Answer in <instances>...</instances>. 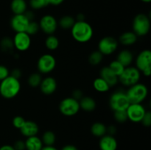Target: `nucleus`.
I'll list each match as a JSON object with an SVG mask.
<instances>
[{
  "label": "nucleus",
  "instance_id": "obj_49",
  "mask_svg": "<svg viewBox=\"0 0 151 150\" xmlns=\"http://www.w3.org/2000/svg\"><path fill=\"white\" fill-rule=\"evenodd\" d=\"M141 1L144 3H150L151 0H141Z\"/></svg>",
  "mask_w": 151,
  "mask_h": 150
},
{
  "label": "nucleus",
  "instance_id": "obj_26",
  "mask_svg": "<svg viewBox=\"0 0 151 150\" xmlns=\"http://www.w3.org/2000/svg\"><path fill=\"white\" fill-rule=\"evenodd\" d=\"M75 21H75V18L72 17V16L66 15V16H64L60 18L59 21H58V25L62 29H71Z\"/></svg>",
  "mask_w": 151,
  "mask_h": 150
},
{
  "label": "nucleus",
  "instance_id": "obj_18",
  "mask_svg": "<svg viewBox=\"0 0 151 150\" xmlns=\"http://www.w3.org/2000/svg\"><path fill=\"white\" fill-rule=\"evenodd\" d=\"M100 77L103 78L110 87H113L119 82L118 76L109 69V66L103 67L100 70Z\"/></svg>",
  "mask_w": 151,
  "mask_h": 150
},
{
  "label": "nucleus",
  "instance_id": "obj_11",
  "mask_svg": "<svg viewBox=\"0 0 151 150\" xmlns=\"http://www.w3.org/2000/svg\"><path fill=\"white\" fill-rule=\"evenodd\" d=\"M38 24H39L40 29L47 35H53L58 26V21L56 20L55 18L50 14L44 15V16H42L40 19Z\"/></svg>",
  "mask_w": 151,
  "mask_h": 150
},
{
  "label": "nucleus",
  "instance_id": "obj_9",
  "mask_svg": "<svg viewBox=\"0 0 151 150\" xmlns=\"http://www.w3.org/2000/svg\"><path fill=\"white\" fill-rule=\"evenodd\" d=\"M56 59L52 54H44L39 57L37 62V69L40 74H50L55 69Z\"/></svg>",
  "mask_w": 151,
  "mask_h": 150
},
{
  "label": "nucleus",
  "instance_id": "obj_40",
  "mask_svg": "<svg viewBox=\"0 0 151 150\" xmlns=\"http://www.w3.org/2000/svg\"><path fill=\"white\" fill-rule=\"evenodd\" d=\"M83 96V92L79 89L75 90V91H73V93H72V97H73L74 99H75L78 100V101H80V100L82 99Z\"/></svg>",
  "mask_w": 151,
  "mask_h": 150
},
{
  "label": "nucleus",
  "instance_id": "obj_2",
  "mask_svg": "<svg viewBox=\"0 0 151 150\" xmlns=\"http://www.w3.org/2000/svg\"><path fill=\"white\" fill-rule=\"evenodd\" d=\"M21 88L22 87L19 79L9 75L7 78L1 81L0 94L4 99H10L19 94Z\"/></svg>",
  "mask_w": 151,
  "mask_h": 150
},
{
  "label": "nucleus",
  "instance_id": "obj_13",
  "mask_svg": "<svg viewBox=\"0 0 151 150\" xmlns=\"http://www.w3.org/2000/svg\"><path fill=\"white\" fill-rule=\"evenodd\" d=\"M13 46L16 49L24 51L29 49L31 45V38L27 32H16L13 38Z\"/></svg>",
  "mask_w": 151,
  "mask_h": 150
},
{
  "label": "nucleus",
  "instance_id": "obj_25",
  "mask_svg": "<svg viewBox=\"0 0 151 150\" xmlns=\"http://www.w3.org/2000/svg\"><path fill=\"white\" fill-rule=\"evenodd\" d=\"M93 86L96 91L100 93L107 92L111 88L109 84L100 76L94 79V82H93Z\"/></svg>",
  "mask_w": 151,
  "mask_h": 150
},
{
  "label": "nucleus",
  "instance_id": "obj_19",
  "mask_svg": "<svg viewBox=\"0 0 151 150\" xmlns=\"http://www.w3.org/2000/svg\"><path fill=\"white\" fill-rule=\"evenodd\" d=\"M24 142L26 150H41L44 147L42 141L37 135L27 138Z\"/></svg>",
  "mask_w": 151,
  "mask_h": 150
},
{
  "label": "nucleus",
  "instance_id": "obj_33",
  "mask_svg": "<svg viewBox=\"0 0 151 150\" xmlns=\"http://www.w3.org/2000/svg\"><path fill=\"white\" fill-rule=\"evenodd\" d=\"M48 5V0H29V6L33 10H40Z\"/></svg>",
  "mask_w": 151,
  "mask_h": 150
},
{
  "label": "nucleus",
  "instance_id": "obj_7",
  "mask_svg": "<svg viewBox=\"0 0 151 150\" xmlns=\"http://www.w3.org/2000/svg\"><path fill=\"white\" fill-rule=\"evenodd\" d=\"M136 68L145 76H150L151 74V51L144 49L136 58Z\"/></svg>",
  "mask_w": 151,
  "mask_h": 150
},
{
  "label": "nucleus",
  "instance_id": "obj_3",
  "mask_svg": "<svg viewBox=\"0 0 151 150\" xmlns=\"http://www.w3.org/2000/svg\"><path fill=\"white\" fill-rule=\"evenodd\" d=\"M130 104H142L148 95V89L145 84L138 83L128 87L125 91Z\"/></svg>",
  "mask_w": 151,
  "mask_h": 150
},
{
  "label": "nucleus",
  "instance_id": "obj_27",
  "mask_svg": "<svg viewBox=\"0 0 151 150\" xmlns=\"http://www.w3.org/2000/svg\"><path fill=\"white\" fill-rule=\"evenodd\" d=\"M59 39L54 35H50L45 40V46L47 49L50 51H54L57 49L59 46Z\"/></svg>",
  "mask_w": 151,
  "mask_h": 150
},
{
  "label": "nucleus",
  "instance_id": "obj_22",
  "mask_svg": "<svg viewBox=\"0 0 151 150\" xmlns=\"http://www.w3.org/2000/svg\"><path fill=\"white\" fill-rule=\"evenodd\" d=\"M80 107L86 112H92L95 110L96 101L91 96H83L82 99L79 101Z\"/></svg>",
  "mask_w": 151,
  "mask_h": 150
},
{
  "label": "nucleus",
  "instance_id": "obj_29",
  "mask_svg": "<svg viewBox=\"0 0 151 150\" xmlns=\"http://www.w3.org/2000/svg\"><path fill=\"white\" fill-rule=\"evenodd\" d=\"M103 54L98 50H97V51H94L90 54L89 57H88V62L92 66H97V65L101 63V62L103 61Z\"/></svg>",
  "mask_w": 151,
  "mask_h": 150
},
{
  "label": "nucleus",
  "instance_id": "obj_34",
  "mask_svg": "<svg viewBox=\"0 0 151 150\" xmlns=\"http://www.w3.org/2000/svg\"><path fill=\"white\" fill-rule=\"evenodd\" d=\"M39 30L40 26L38 22L34 21H29V24H28L27 26V28L26 29V32H27L29 36H31V35H36Z\"/></svg>",
  "mask_w": 151,
  "mask_h": 150
},
{
  "label": "nucleus",
  "instance_id": "obj_46",
  "mask_svg": "<svg viewBox=\"0 0 151 150\" xmlns=\"http://www.w3.org/2000/svg\"><path fill=\"white\" fill-rule=\"evenodd\" d=\"M0 150H15L13 146L10 145H3L0 147Z\"/></svg>",
  "mask_w": 151,
  "mask_h": 150
},
{
  "label": "nucleus",
  "instance_id": "obj_45",
  "mask_svg": "<svg viewBox=\"0 0 151 150\" xmlns=\"http://www.w3.org/2000/svg\"><path fill=\"white\" fill-rule=\"evenodd\" d=\"M60 150H78L75 146L72 145V144H68V145L64 146Z\"/></svg>",
  "mask_w": 151,
  "mask_h": 150
},
{
  "label": "nucleus",
  "instance_id": "obj_43",
  "mask_svg": "<svg viewBox=\"0 0 151 150\" xmlns=\"http://www.w3.org/2000/svg\"><path fill=\"white\" fill-rule=\"evenodd\" d=\"M64 1V0H48L49 4L53 6H58L61 4Z\"/></svg>",
  "mask_w": 151,
  "mask_h": 150
},
{
  "label": "nucleus",
  "instance_id": "obj_6",
  "mask_svg": "<svg viewBox=\"0 0 151 150\" xmlns=\"http://www.w3.org/2000/svg\"><path fill=\"white\" fill-rule=\"evenodd\" d=\"M130 104L125 91L117 90L111 95L109 99V105L114 111L126 110Z\"/></svg>",
  "mask_w": 151,
  "mask_h": 150
},
{
  "label": "nucleus",
  "instance_id": "obj_41",
  "mask_svg": "<svg viewBox=\"0 0 151 150\" xmlns=\"http://www.w3.org/2000/svg\"><path fill=\"white\" fill-rule=\"evenodd\" d=\"M22 71L20 70L19 69H13V71H11V73H10V76H13V77L16 78V79H19V78L22 76Z\"/></svg>",
  "mask_w": 151,
  "mask_h": 150
},
{
  "label": "nucleus",
  "instance_id": "obj_28",
  "mask_svg": "<svg viewBox=\"0 0 151 150\" xmlns=\"http://www.w3.org/2000/svg\"><path fill=\"white\" fill-rule=\"evenodd\" d=\"M41 141L45 146H53L56 141L55 134L52 131H46L43 134Z\"/></svg>",
  "mask_w": 151,
  "mask_h": 150
},
{
  "label": "nucleus",
  "instance_id": "obj_12",
  "mask_svg": "<svg viewBox=\"0 0 151 150\" xmlns=\"http://www.w3.org/2000/svg\"><path fill=\"white\" fill-rule=\"evenodd\" d=\"M146 111L142 104H130L126 110L128 119L134 123L141 122Z\"/></svg>",
  "mask_w": 151,
  "mask_h": 150
},
{
  "label": "nucleus",
  "instance_id": "obj_36",
  "mask_svg": "<svg viewBox=\"0 0 151 150\" xmlns=\"http://www.w3.org/2000/svg\"><path fill=\"white\" fill-rule=\"evenodd\" d=\"M25 121H26V120L22 116H17L13 118L12 122H13V125L15 128L20 129L23 126V125L24 124Z\"/></svg>",
  "mask_w": 151,
  "mask_h": 150
},
{
  "label": "nucleus",
  "instance_id": "obj_42",
  "mask_svg": "<svg viewBox=\"0 0 151 150\" xmlns=\"http://www.w3.org/2000/svg\"><path fill=\"white\" fill-rule=\"evenodd\" d=\"M116 132V128L114 125H111L107 127V133L108 135H113Z\"/></svg>",
  "mask_w": 151,
  "mask_h": 150
},
{
  "label": "nucleus",
  "instance_id": "obj_17",
  "mask_svg": "<svg viewBox=\"0 0 151 150\" xmlns=\"http://www.w3.org/2000/svg\"><path fill=\"white\" fill-rule=\"evenodd\" d=\"M20 132L27 138L35 136L39 132V126L33 121H26L24 124L20 129Z\"/></svg>",
  "mask_w": 151,
  "mask_h": 150
},
{
  "label": "nucleus",
  "instance_id": "obj_31",
  "mask_svg": "<svg viewBox=\"0 0 151 150\" xmlns=\"http://www.w3.org/2000/svg\"><path fill=\"white\" fill-rule=\"evenodd\" d=\"M109 67L117 76H119V75L123 72L124 69H125V66L122 64H121V63L116 60H113L112 62H111Z\"/></svg>",
  "mask_w": 151,
  "mask_h": 150
},
{
  "label": "nucleus",
  "instance_id": "obj_48",
  "mask_svg": "<svg viewBox=\"0 0 151 150\" xmlns=\"http://www.w3.org/2000/svg\"><path fill=\"white\" fill-rule=\"evenodd\" d=\"M41 150H58L53 146H45L42 148Z\"/></svg>",
  "mask_w": 151,
  "mask_h": 150
},
{
  "label": "nucleus",
  "instance_id": "obj_10",
  "mask_svg": "<svg viewBox=\"0 0 151 150\" xmlns=\"http://www.w3.org/2000/svg\"><path fill=\"white\" fill-rule=\"evenodd\" d=\"M119 42L111 36H106L101 38L98 43V51L103 55H110L116 51Z\"/></svg>",
  "mask_w": 151,
  "mask_h": 150
},
{
  "label": "nucleus",
  "instance_id": "obj_24",
  "mask_svg": "<svg viewBox=\"0 0 151 150\" xmlns=\"http://www.w3.org/2000/svg\"><path fill=\"white\" fill-rule=\"evenodd\" d=\"M91 132L94 136L101 138L107 133V126L101 122H95L91 125Z\"/></svg>",
  "mask_w": 151,
  "mask_h": 150
},
{
  "label": "nucleus",
  "instance_id": "obj_44",
  "mask_svg": "<svg viewBox=\"0 0 151 150\" xmlns=\"http://www.w3.org/2000/svg\"><path fill=\"white\" fill-rule=\"evenodd\" d=\"M24 14L26 16V17L28 19H29V21H33V19H34L33 12L31 11V10H27V11L25 12Z\"/></svg>",
  "mask_w": 151,
  "mask_h": 150
},
{
  "label": "nucleus",
  "instance_id": "obj_32",
  "mask_svg": "<svg viewBox=\"0 0 151 150\" xmlns=\"http://www.w3.org/2000/svg\"><path fill=\"white\" fill-rule=\"evenodd\" d=\"M0 46L4 51H11L14 48L13 46V39L9 37H4L1 39V43H0Z\"/></svg>",
  "mask_w": 151,
  "mask_h": 150
},
{
  "label": "nucleus",
  "instance_id": "obj_35",
  "mask_svg": "<svg viewBox=\"0 0 151 150\" xmlns=\"http://www.w3.org/2000/svg\"><path fill=\"white\" fill-rule=\"evenodd\" d=\"M114 117L118 123H124L128 120L126 110H116L114 111Z\"/></svg>",
  "mask_w": 151,
  "mask_h": 150
},
{
  "label": "nucleus",
  "instance_id": "obj_5",
  "mask_svg": "<svg viewBox=\"0 0 151 150\" xmlns=\"http://www.w3.org/2000/svg\"><path fill=\"white\" fill-rule=\"evenodd\" d=\"M141 78V72L136 67H125L123 72L118 76V79L122 85L126 87L132 86L138 83Z\"/></svg>",
  "mask_w": 151,
  "mask_h": 150
},
{
  "label": "nucleus",
  "instance_id": "obj_23",
  "mask_svg": "<svg viewBox=\"0 0 151 150\" xmlns=\"http://www.w3.org/2000/svg\"><path fill=\"white\" fill-rule=\"evenodd\" d=\"M27 4L25 0H12L10 9L14 15L24 14L27 11Z\"/></svg>",
  "mask_w": 151,
  "mask_h": 150
},
{
  "label": "nucleus",
  "instance_id": "obj_30",
  "mask_svg": "<svg viewBox=\"0 0 151 150\" xmlns=\"http://www.w3.org/2000/svg\"><path fill=\"white\" fill-rule=\"evenodd\" d=\"M42 77L40 73H32L29 76L27 79V82L29 85L32 88H37L39 87L41 84Z\"/></svg>",
  "mask_w": 151,
  "mask_h": 150
},
{
  "label": "nucleus",
  "instance_id": "obj_21",
  "mask_svg": "<svg viewBox=\"0 0 151 150\" xmlns=\"http://www.w3.org/2000/svg\"><path fill=\"white\" fill-rule=\"evenodd\" d=\"M137 35L133 31L125 32L119 36V42L125 46L134 45L137 41Z\"/></svg>",
  "mask_w": 151,
  "mask_h": 150
},
{
  "label": "nucleus",
  "instance_id": "obj_38",
  "mask_svg": "<svg viewBox=\"0 0 151 150\" xmlns=\"http://www.w3.org/2000/svg\"><path fill=\"white\" fill-rule=\"evenodd\" d=\"M10 75L9 69L3 65H0V82Z\"/></svg>",
  "mask_w": 151,
  "mask_h": 150
},
{
  "label": "nucleus",
  "instance_id": "obj_15",
  "mask_svg": "<svg viewBox=\"0 0 151 150\" xmlns=\"http://www.w3.org/2000/svg\"><path fill=\"white\" fill-rule=\"evenodd\" d=\"M39 87L44 95H51L57 90V81L52 76H47L42 79Z\"/></svg>",
  "mask_w": 151,
  "mask_h": 150
},
{
  "label": "nucleus",
  "instance_id": "obj_14",
  "mask_svg": "<svg viewBox=\"0 0 151 150\" xmlns=\"http://www.w3.org/2000/svg\"><path fill=\"white\" fill-rule=\"evenodd\" d=\"M29 21L24 14L14 15L10 19V26L14 32H26Z\"/></svg>",
  "mask_w": 151,
  "mask_h": 150
},
{
  "label": "nucleus",
  "instance_id": "obj_39",
  "mask_svg": "<svg viewBox=\"0 0 151 150\" xmlns=\"http://www.w3.org/2000/svg\"><path fill=\"white\" fill-rule=\"evenodd\" d=\"M13 148L15 150H26V147H25V142L22 141V140H18L13 144Z\"/></svg>",
  "mask_w": 151,
  "mask_h": 150
},
{
  "label": "nucleus",
  "instance_id": "obj_37",
  "mask_svg": "<svg viewBox=\"0 0 151 150\" xmlns=\"http://www.w3.org/2000/svg\"><path fill=\"white\" fill-rule=\"evenodd\" d=\"M142 123L145 126H149L151 125V113L150 111H146L145 114L143 116L142 119Z\"/></svg>",
  "mask_w": 151,
  "mask_h": 150
},
{
  "label": "nucleus",
  "instance_id": "obj_47",
  "mask_svg": "<svg viewBox=\"0 0 151 150\" xmlns=\"http://www.w3.org/2000/svg\"><path fill=\"white\" fill-rule=\"evenodd\" d=\"M75 21H85V16L84 14L83 13H79L78 14L76 17V20Z\"/></svg>",
  "mask_w": 151,
  "mask_h": 150
},
{
  "label": "nucleus",
  "instance_id": "obj_4",
  "mask_svg": "<svg viewBox=\"0 0 151 150\" xmlns=\"http://www.w3.org/2000/svg\"><path fill=\"white\" fill-rule=\"evenodd\" d=\"M133 32L137 37L145 36L150 29V20L145 13H139L134 17L132 24Z\"/></svg>",
  "mask_w": 151,
  "mask_h": 150
},
{
  "label": "nucleus",
  "instance_id": "obj_1",
  "mask_svg": "<svg viewBox=\"0 0 151 150\" xmlns=\"http://www.w3.org/2000/svg\"><path fill=\"white\" fill-rule=\"evenodd\" d=\"M71 34L72 38L77 42L85 44L91 41L94 35V30L91 25L86 21H76L71 29Z\"/></svg>",
  "mask_w": 151,
  "mask_h": 150
},
{
  "label": "nucleus",
  "instance_id": "obj_16",
  "mask_svg": "<svg viewBox=\"0 0 151 150\" xmlns=\"http://www.w3.org/2000/svg\"><path fill=\"white\" fill-rule=\"evenodd\" d=\"M99 146L100 150H116L118 146L117 141L113 135L106 134L100 138Z\"/></svg>",
  "mask_w": 151,
  "mask_h": 150
},
{
  "label": "nucleus",
  "instance_id": "obj_20",
  "mask_svg": "<svg viewBox=\"0 0 151 150\" xmlns=\"http://www.w3.org/2000/svg\"><path fill=\"white\" fill-rule=\"evenodd\" d=\"M116 60H118L125 67L131 66L134 60V54L130 50L123 49L119 52Z\"/></svg>",
  "mask_w": 151,
  "mask_h": 150
},
{
  "label": "nucleus",
  "instance_id": "obj_8",
  "mask_svg": "<svg viewBox=\"0 0 151 150\" xmlns=\"http://www.w3.org/2000/svg\"><path fill=\"white\" fill-rule=\"evenodd\" d=\"M80 110L79 101L72 96L63 99L59 104V110L65 116H75Z\"/></svg>",
  "mask_w": 151,
  "mask_h": 150
}]
</instances>
